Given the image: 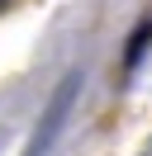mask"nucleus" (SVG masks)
Segmentation results:
<instances>
[{"label": "nucleus", "instance_id": "f257e3e1", "mask_svg": "<svg viewBox=\"0 0 152 156\" xmlns=\"http://www.w3.org/2000/svg\"><path fill=\"white\" fill-rule=\"evenodd\" d=\"M76 90H81V76H62V85L52 90V99H48V109H43V118L33 123V137H28V147H24V156H48L52 151V142H57V133H62V123H66V114H71V99H76Z\"/></svg>", "mask_w": 152, "mask_h": 156}]
</instances>
